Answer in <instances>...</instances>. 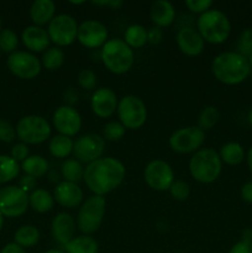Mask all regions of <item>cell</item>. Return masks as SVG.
Returning <instances> with one entry per match:
<instances>
[{
  "label": "cell",
  "mask_w": 252,
  "mask_h": 253,
  "mask_svg": "<svg viewBox=\"0 0 252 253\" xmlns=\"http://www.w3.org/2000/svg\"><path fill=\"white\" fill-rule=\"evenodd\" d=\"M126 169L123 163L113 157H104L89 163L84 169L85 185L95 195L104 197L124 182Z\"/></svg>",
  "instance_id": "obj_1"
},
{
  "label": "cell",
  "mask_w": 252,
  "mask_h": 253,
  "mask_svg": "<svg viewBox=\"0 0 252 253\" xmlns=\"http://www.w3.org/2000/svg\"><path fill=\"white\" fill-rule=\"evenodd\" d=\"M211 71L219 82L226 85H236L250 76L251 67L249 58L239 52H224L214 58Z\"/></svg>",
  "instance_id": "obj_2"
},
{
  "label": "cell",
  "mask_w": 252,
  "mask_h": 253,
  "mask_svg": "<svg viewBox=\"0 0 252 253\" xmlns=\"http://www.w3.org/2000/svg\"><path fill=\"white\" fill-rule=\"evenodd\" d=\"M221 158L219 153L212 148H202L190 158V174L199 183L208 184L215 182L221 173Z\"/></svg>",
  "instance_id": "obj_3"
},
{
  "label": "cell",
  "mask_w": 252,
  "mask_h": 253,
  "mask_svg": "<svg viewBox=\"0 0 252 253\" xmlns=\"http://www.w3.org/2000/svg\"><path fill=\"white\" fill-rule=\"evenodd\" d=\"M197 26L203 40L214 44L226 41L231 31L229 17L220 10H208L200 15Z\"/></svg>",
  "instance_id": "obj_4"
},
{
  "label": "cell",
  "mask_w": 252,
  "mask_h": 253,
  "mask_svg": "<svg viewBox=\"0 0 252 253\" xmlns=\"http://www.w3.org/2000/svg\"><path fill=\"white\" fill-rule=\"evenodd\" d=\"M133 59L132 48L124 40H109L101 48V61L114 74H124L130 71Z\"/></svg>",
  "instance_id": "obj_5"
},
{
  "label": "cell",
  "mask_w": 252,
  "mask_h": 253,
  "mask_svg": "<svg viewBox=\"0 0 252 253\" xmlns=\"http://www.w3.org/2000/svg\"><path fill=\"white\" fill-rule=\"evenodd\" d=\"M106 210V200L100 195H93L82 204L78 212V227L84 235L94 234L103 222Z\"/></svg>",
  "instance_id": "obj_6"
},
{
  "label": "cell",
  "mask_w": 252,
  "mask_h": 253,
  "mask_svg": "<svg viewBox=\"0 0 252 253\" xmlns=\"http://www.w3.org/2000/svg\"><path fill=\"white\" fill-rule=\"evenodd\" d=\"M16 135L25 145H39L51 136V126L46 119L39 115H27L20 119Z\"/></svg>",
  "instance_id": "obj_7"
},
{
  "label": "cell",
  "mask_w": 252,
  "mask_h": 253,
  "mask_svg": "<svg viewBox=\"0 0 252 253\" xmlns=\"http://www.w3.org/2000/svg\"><path fill=\"white\" fill-rule=\"evenodd\" d=\"M118 115L125 128L136 130L143 126L147 120V109L140 98L135 95H126L119 101Z\"/></svg>",
  "instance_id": "obj_8"
},
{
  "label": "cell",
  "mask_w": 252,
  "mask_h": 253,
  "mask_svg": "<svg viewBox=\"0 0 252 253\" xmlns=\"http://www.w3.org/2000/svg\"><path fill=\"white\" fill-rule=\"evenodd\" d=\"M29 208V195L17 185H7L0 189V212L2 216L17 217Z\"/></svg>",
  "instance_id": "obj_9"
},
{
  "label": "cell",
  "mask_w": 252,
  "mask_h": 253,
  "mask_svg": "<svg viewBox=\"0 0 252 253\" xmlns=\"http://www.w3.org/2000/svg\"><path fill=\"white\" fill-rule=\"evenodd\" d=\"M47 34H48L49 40L58 46H69L76 41L78 25L71 15H57L48 24Z\"/></svg>",
  "instance_id": "obj_10"
},
{
  "label": "cell",
  "mask_w": 252,
  "mask_h": 253,
  "mask_svg": "<svg viewBox=\"0 0 252 253\" xmlns=\"http://www.w3.org/2000/svg\"><path fill=\"white\" fill-rule=\"evenodd\" d=\"M205 141V132L200 127H184L174 131L169 137V146L178 153L197 152Z\"/></svg>",
  "instance_id": "obj_11"
},
{
  "label": "cell",
  "mask_w": 252,
  "mask_h": 253,
  "mask_svg": "<svg viewBox=\"0 0 252 253\" xmlns=\"http://www.w3.org/2000/svg\"><path fill=\"white\" fill-rule=\"evenodd\" d=\"M7 68L19 78L34 79L41 73V62L30 52L15 51L7 58Z\"/></svg>",
  "instance_id": "obj_12"
},
{
  "label": "cell",
  "mask_w": 252,
  "mask_h": 253,
  "mask_svg": "<svg viewBox=\"0 0 252 253\" xmlns=\"http://www.w3.org/2000/svg\"><path fill=\"white\" fill-rule=\"evenodd\" d=\"M145 180L152 189L163 192L169 189L174 182V173L167 162L161 160L151 161L145 168Z\"/></svg>",
  "instance_id": "obj_13"
},
{
  "label": "cell",
  "mask_w": 252,
  "mask_h": 253,
  "mask_svg": "<svg viewBox=\"0 0 252 253\" xmlns=\"http://www.w3.org/2000/svg\"><path fill=\"white\" fill-rule=\"evenodd\" d=\"M105 148V140L96 133L82 136L74 142L73 152L79 162L91 163L101 158Z\"/></svg>",
  "instance_id": "obj_14"
},
{
  "label": "cell",
  "mask_w": 252,
  "mask_h": 253,
  "mask_svg": "<svg viewBox=\"0 0 252 253\" xmlns=\"http://www.w3.org/2000/svg\"><path fill=\"white\" fill-rule=\"evenodd\" d=\"M79 43L88 48H98L104 46L108 40V30L105 25L96 20H86L78 26L77 34Z\"/></svg>",
  "instance_id": "obj_15"
},
{
  "label": "cell",
  "mask_w": 252,
  "mask_h": 253,
  "mask_svg": "<svg viewBox=\"0 0 252 253\" xmlns=\"http://www.w3.org/2000/svg\"><path fill=\"white\" fill-rule=\"evenodd\" d=\"M53 125L59 135L71 136L77 135L82 127V118L78 111L71 105L59 106L53 114Z\"/></svg>",
  "instance_id": "obj_16"
},
{
  "label": "cell",
  "mask_w": 252,
  "mask_h": 253,
  "mask_svg": "<svg viewBox=\"0 0 252 253\" xmlns=\"http://www.w3.org/2000/svg\"><path fill=\"white\" fill-rule=\"evenodd\" d=\"M118 96L109 88L98 89L91 98L93 113L101 119L110 118L118 109Z\"/></svg>",
  "instance_id": "obj_17"
},
{
  "label": "cell",
  "mask_w": 252,
  "mask_h": 253,
  "mask_svg": "<svg viewBox=\"0 0 252 253\" xmlns=\"http://www.w3.org/2000/svg\"><path fill=\"white\" fill-rule=\"evenodd\" d=\"M177 43L185 56H199L204 49V40L193 27H183L177 34Z\"/></svg>",
  "instance_id": "obj_18"
},
{
  "label": "cell",
  "mask_w": 252,
  "mask_h": 253,
  "mask_svg": "<svg viewBox=\"0 0 252 253\" xmlns=\"http://www.w3.org/2000/svg\"><path fill=\"white\" fill-rule=\"evenodd\" d=\"M53 198L59 205L64 208H77L83 200V190L77 183L63 182L58 183L54 188Z\"/></svg>",
  "instance_id": "obj_19"
},
{
  "label": "cell",
  "mask_w": 252,
  "mask_h": 253,
  "mask_svg": "<svg viewBox=\"0 0 252 253\" xmlns=\"http://www.w3.org/2000/svg\"><path fill=\"white\" fill-rule=\"evenodd\" d=\"M51 231L53 239L59 245H67L74 237L76 232V221L72 215L67 212H59L52 220Z\"/></svg>",
  "instance_id": "obj_20"
},
{
  "label": "cell",
  "mask_w": 252,
  "mask_h": 253,
  "mask_svg": "<svg viewBox=\"0 0 252 253\" xmlns=\"http://www.w3.org/2000/svg\"><path fill=\"white\" fill-rule=\"evenodd\" d=\"M22 42L32 52H43L49 46V36L42 27L32 25L22 31Z\"/></svg>",
  "instance_id": "obj_21"
},
{
  "label": "cell",
  "mask_w": 252,
  "mask_h": 253,
  "mask_svg": "<svg viewBox=\"0 0 252 253\" xmlns=\"http://www.w3.org/2000/svg\"><path fill=\"white\" fill-rule=\"evenodd\" d=\"M56 5L52 0H36L30 7V17L36 26L49 24L54 17Z\"/></svg>",
  "instance_id": "obj_22"
},
{
  "label": "cell",
  "mask_w": 252,
  "mask_h": 253,
  "mask_svg": "<svg viewBox=\"0 0 252 253\" xmlns=\"http://www.w3.org/2000/svg\"><path fill=\"white\" fill-rule=\"evenodd\" d=\"M150 15L157 27L169 26L175 17L174 6L167 0H157L151 5Z\"/></svg>",
  "instance_id": "obj_23"
},
{
  "label": "cell",
  "mask_w": 252,
  "mask_h": 253,
  "mask_svg": "<svg viewBox=\"0 0 252 253\" xmlns=\"http://www.w3.org/2000/svg\"><path fill=\"white\" fill-rule=\"evenodd\" d=\"M66 253H98L99 245L93 237L83 236L73 237L67 245H64Z\"/></svg>",
  "instance_id": "obj_24"
},
{
  "label": "cell",
  "mask_w": 252,
  "mask_h": 253,
  "mask_svg": "<svg viewBox=\"0 0 252 253\" xmlns=\"http://www.w3.org/2000/svg\"><path fill=\"white\" fill-rule=\"evenodd\" d=\"M29 205L35 211L43 214L49 211L54 205V198L44 189H35L29 195Z\"/></svg>",
  "instance_id": "obj_25"
},
{
  "label": "cell",
  "mask_w": 252,
  "mask_h": 253,
  "mask_svg": "<svg viewBox=\"0 0 252 253\" xmlns=\"http://www.w3.org/2000/svg\"><path fill=\"white\" fill-rule=\"evenodd\" d=\"M15 244L21 246L22 249H29L34 247L40 241V231L37 227L32 225H24L19 227L14 235Z\"/></svg>",
  "instance_id": "obj_26"
},
{
  "label": "cell",
  "mask_w": 252,
  "mask_h": 253,
  "mask_svg": "<svg viewBox=\"0 0 252 253\" xmlns=\"http://www.w3.org/2000/svg\"><path fill=\"white\" fill-rule=\"evenodd\" d=\"M22 170L27 175H31L34 178H41L48 170V162L44 160L42 156H29L26 160L22 162Z\"/></svg>",
  "instance_id": "obj_27"
},
{
  "label": "cell",
  "mask_w": 252,
  "mask_h": 253,
  "mask_svg": "<svg viewBox=\"0 0 252 253\" xmlns=\"http://www.w3.org/2000/svg\"><path fill=\"white\" fill-rule=\"evenodd\" d=\"M220 158L222 162L230 166H237L245 160V151L240 143L229 142L220 150Z\"/></svg>",
  "instance_id": "obj_28"
},
{
  "label": "cell",
  "mask_w": 252,
  "mask_h": 253,
  "mask_svg": "<svg viewBox=\"0 0 252 253\" xmlns=\"http://www.w3.org/2000/svg\"><path fill=\"white\" fill-rule=\"evenodd\" d=\"M73 141L63 135H56L49 141V152L56 158H66L73 151Z\"/></svg>",
  "instance_id": "obj_29"
},
{
  "label": "cell",
  "mask_w": 252,
  "mask_h": 253,
  "mask_svg": "<svg viewBox=\"0 0 252 253\" xmlns=\"http://www.w3.org/2000/svg\"><path fill=\"white\" fill-rule=\"evenodd\" d=\"M20 166L11 156L0 155V184L11 182L19 175Z\"/></svg>",
  "instance_id": "obj_30"
},
{
  "label": "cell",
  "mask_w": 252,
  "mask_h": 253,
  "mask_svg": "<svg viewBox=\"0 0 252 253\" xmlns=\"http://www.w3.org/2000/svg\"><path fill=\"white\" fill-rule=\"evenodd\" d=\"M124 41L131 47V48H141L148 42L147 31L141 25H131L126 29Z\"/></svg>",
  "instance_id": "obj_31"
},
{
  "label": "cell",
  "mask_w": 252,
  "mask_h": 253,
  "mask_svg": "<svg viewBox=\"0 0 252 253\" xmlns=\"http://www.w3.org/2000/svg\"><path fill=\"white\" fill-rule=\"evenodd\" d=\"M62 177L66 182L78 183L84 177V168L78 160L64 161L61 168Z\"/></svg>",
  "instance_id": "obj_32"
},
{
  "label": "cell",
  "mask_w": 252,
  "mask_h": 253,
  "mask_svg": "<svg viewBox=\"0 0 252 253\" xmlns=\"http://www.w3.org/2000/svg\"><path fill=\"white\" fill-rule=\"evenodd\" d=\"M64 62V53L59 47H52L47 49L42 57V64L48 71H57Z\"/></svg>",
  "instance_id": "obj_33"
},
{
  "label": "cell",
  "mask_w": 252,
  "mask_h": 253,
  "mask_svg": "<svg viewBox=\"0 0 252 253\" xmlns=\"http://www.w3.org/2000/svg\"><path fill=\"white\" fill-rule=\"evenodd\" d=\"M220 114L215 106H207L199 116V127L203 131L210 130L217 124Z\"/></svg>",
  "instance_id": "obj_34"
},
{
  "label": "cell",
  "mask_w": 252,
  "mask_h": 253,
  "mask_svg": "<svg viewBox=\"0 0 252 253\" xmlns=\"http://www.w3.org/2000/svg\"><path fill=\"white\" fill-rule=\"evenodd\" d=\"M19 46V37L12 30L5 29L0 32V51L14 53Z\"/></svg>",
  "instance_id": "obj_35"
},
{
  "label": "cell",
  "mask_w": 252,
  "mask_h": 253,
  "mask_svg": "<svg viewBox=\"0 0 252 253\" xmlns=\"http://www.w3.org/2000/svg\"><path fill=\"white\" fill-rule=\"evenodd\" d=\"M125 126L121 123H116V121H111L104 126L103 135L104 138L108 141H119L124 137L125 135Z\"/></svg>",
  "instance_id": "obj_36"
},
{
  "label": "cell",
  "mask_w": 252,
  "mask_h": 253,
  "mask_svg": "<svg viewBox=\"0 0 252 253\" xmlns=\"http://www.w3.org/2000/svg\"><path fill=\"white\" fill-rule=\"evenodd\" d=\"M239 53L249 58L252 53V29H246L241 32L237 42Z\"/></svg>",
  "instance_id": "obj_37"
},
{
  "label": "cell",
  "mask_w": 252,
  "mask_h": 253,
  "mask_svg": "<svg viewBox=\"0 0 252 253\" xmlns=\"http://www.w3.org/2000/svg\"><path fill=\"white\" fill-rule=\"evenodd\" d=\"M96 74L91 69H82L78 74V83L85 90H91L96 86Z\"/></svg>",
  "instance_id": "obj_38"
},
{
  "label": "cell",
  "mask_w": 252,
  "mask_h": 253,
  "mask_svg": "<svg viewBox=\"0 0 252 253\" xmlns=\"http://www.w3.org/2000/svg\"><path fill=\"white\" fill-rule=\"evenodd\" d=\"M169 192L170 195H172L175 200L183 202V200L188 199V197H189L190 188L189 185H188V183L183 182V180H175V182H173V184L170 185Z\"/></svg>",
  "instance_id": "obj_39"
},
{
  "label": "cell",
  "mask_w": 252,
  "mask_h": 253,
  "mask_svg": "<svg viewBox=\"0 0 252 253\" xmlns=\"http://www.w3.org/2000/svg\"><path fill=\"white\" fill-rule=\"evenodd\" d=\"M15 137H16V128L6 120L0 119V141L9 143L12 142Z\"/></svg>",
  "instance_id": "obj_40"
},
{
  "label": "cell",
  "mask_w": 252,
  "mask_h": 253,
  "mask_svg": "<svg viewBox=\"0 0 252 253\" xmlns=\"http://www.w3.org/2000/svg\"><path fill=\"white\" fill-rule=\"evenodd\" d=\"M188 9L195 14H204L211 7V0H187L185 1Z\"/></svg>",
  "instance_id": "obj_41"
},
{
  "label": "cell",
  "mask_w": 252,
  "mask_h": 253,
  "mask_svg": "<svg viewBox=\"0 0 252 253\" xmlns=\"http://www.w3.org/2000/svg\"><path fill=\"white\" fill-rule=\"evenodd\" d=\"M29 147H27V145H25V143L22 142L16 143V145L11 148V157L14 158L17 163L24 162V161L29 157Z\"/></svg>",
  "instance_id": "obj_42"
},
{
  "label": "cell",
  "mask_w": 252,
  "mask_h": 253,
  "mask_svg": "<svg viewBox=\"0 0 252 253\" xmlns=\"http://www.w3.org/2000/svg\"><path fill=\"white\" fill-rule=\"evenodd\" d=\"M36 185H37V179H36V178L31 177V175L25 174L24 177L20 178L19 185H17V187L21 188V189L24 190V192H26V193L31 192L32 193L35 190V188H36Z\"/></svg>",
  "instance_id": "obj_43"
},
{
  "label": "cell",
  "mask_w": 252,
  "mask_h": 253,
  "mask_svg": "<svg viewBox=\"0 0 252 253\" xmlns=\"http://www.w3.org/2000/svg\"><path fill=\"white\" fill-rule=\"evenodd\" d=\"M229 253H252V242L241 240L231 247Z\"/></svg>",
  "instance_id": "obj_44"
},
{
  "label": "cell",
  "mask_w": 252,
  "mask_h": 253,
  "mask_svg": "<svg viewBox=\"0 0 252 253\" xmlns=\"http://www.w3.org/2000/svg\"><path fill=\"white\" fill-rule=\"evenodd\" d=\"M163 39V32L160 27H151L147 31V40L150 43L158 44Z\"/></svg>",
  "instance_id": "obj_45"
},
{
  "label": "cell",
  "mask_w": 252,
  "mask_h": 253,
  "mask_svg": "<svg viewBox=\"0 0 252 253\" xmlns=\"http://www.w3.org/2000/svg\"><path fill=\"white\" fill-rule=\"evenodd\" d=\"M241 197L246 203L252 204V180L247 182L241 189Z\"/></svg>",
  "instance_id": "obj_46"
},
{
  "label": "cell",
  "mask_w": 252,
  "mask_h": 253,
  "mask_svg": "<svg viewBox=\"0 0 252 253\" xmlns=\"http://www.w3.org/2000/svg\"><path fill=\"white\" fill-rule=\"evenodd\" d=\"M0 253H26L25 252V249H22L21 246L16 245L15 242H11V244H7L2 247V250Z\"/></svg>",
  "instance_id": "obj_47"
},
{
  "label": "cell",
  "mask_w": 252,
  "mask_h": 253,
  "mask_svg": "<svg viewBox=\"0 0 252 253\" xmlns=\"http://www.w3.org/2000/svg\"><path fill=\"white\" fill-rule=\"evenodd\" d=\"M95 5H103V6H110L113 9H119L123 6V1L121 0H106V1H93Z\"/></svg>",
  "instance_id": "obj_48"
},
{
  "label": "cell",
  "mask_w": 252,
  "mask_h": 253,
  "mask_svg": "<svg viewBox=\"0 0 252 253\" xmlns=\"http://www.w3.org/2000/svg\"><path fill=\"white\" fill-rule=\"evenodd\" d=\"M242 240L252 242V229H245L242 231Z\"/></svg>",
  "instance_id": "obj_49"
},
{
  "label": "cell",
  "mask_w": 252,
  "mask_h": 253,
  "mask_svg": "<svg viewBox=\"0 0 252 253\" xmlns=\"http://www.w3.org/2000/svg\"><path fill=\"white\" fill-rule=\"evenodd\" d=\"M247 165H249L250 172H251L252 174V147L250 148L249 152H247Z\"/></svg>",
  "instance_id": "obj_50"
},
{
  "label": "cell",
  "mask_w": 252,
  "mask_h": 253,
  "mask_svg": "<svg viewBox=\"0 0 252 253\" xmlns=\"http://www.w3.org/2000/svg\"><path fill=\"white\" fill-rule=\"evenodd\" d=\"M44 253H66V252L61 251V250H48V251H46Z\"/></svg>",
  "instance_id": "obj_51"
},
{
  "label": "cell",
  "mask_w": 252,
  "mask_h": 253,
  "mask_svg": "<svg viewBox=\"0 0 252 253\" xmlns=\"http://www.w3.org/2000/svg\"><path fill=\"white\" fill-rule=\"evenodd\" d=\"M2 224H4V217H2V214L0 212V231H1L2 229Z\"/></svg>",
  "instance_id": "obj_52"
},
{
  "label": "cell",
  "mask_w": 252,
  "mask_h": 253,
  "mask_svg": "<svg viewBox=\"0 0 252 253\" xmlns=\"http://www.w3.org/2000/svg\"><path fill=\"white\" fill-rule=\"evenodd\" d=\"M249 123H250V125L252 126V109L250 110V113H249Z\"/></svg>",
  "instance_id": "obj_53"
},
{
  "label": "cell",
  "mask_w": 252,
  "mask_h": 253,
  "mask_svg": "<svg viewBox=\"0 0 252 253\" xmlns=\"http://www.w3.org/2000/svg\"><path fill=\"white\" fill-rule=\"evenodd\" d=\"M249 63H250V67H251V69H252V53L250 54V57H249Z\"/></svg>",
  "instance_id": "obj_54"
},
{
  "label": "cell",
  "mask_w": 252,
  "mask_h": 253,
  "mask_svg": "<svg viewBox=\"0 0 252 253\" xmlns=\"http://www.w3.org/2000/svg\"><path fill=\"white\" fill-rule=\"evenodd\" d=\"M72 4H74V5H79V4H84V1H71Z\"/></svg>",
  "instance_id": "obj_55"
},
{
  "label": "cell",
  "mask_w": 252,
  "mask_h": 253,
  "mask_svg": "<svg viewBox=\"0 0 252 253\" xmlns=\"http://www.w3.org/2000/svg\"><path fill=\"white\" fill-rule=\"evenodd\" d=\"M1 19H0V32H1Z\"/></svg>",
  "instance_id": "obj_56"
},
{
  "label": "cell",
  "mask_w": 252,
  "mask_h": 253,
  "mask_svg": "<svg viewBox=\"0 0 252 253\" xmlns=\"http://www.w3.org/2000/svg\"><path fill=\"white\" fill-rule=\"evenodd\" d=\"M180 253H187V252H180Z\"/></svg>",
  "instance_id": "obj_57"
},
{
  "label": "cell",
  "mask_w": 252,
  "mask_h": 253,
  "mask_svg": "<svg viewBox=\"0 0 252 253\" xmlns=\"http://www.w3.org/2000/svg\"><path fill=\"white\" fill-rule=\"evenodd\" d=\"M0 53H1V51H0Z\"/></svg>",
  "instance_id": "obj_58"
}]
</instances>
